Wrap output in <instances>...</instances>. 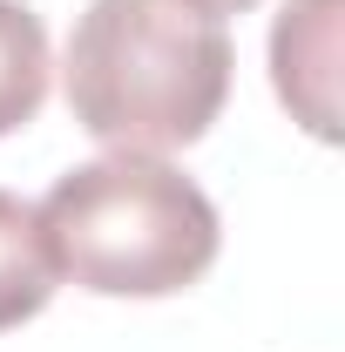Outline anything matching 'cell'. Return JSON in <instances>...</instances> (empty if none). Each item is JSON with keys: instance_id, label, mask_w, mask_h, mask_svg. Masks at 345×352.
Wrapping results in <instances>:
<instances>
[{"instance_id": "7a4b0ae2", "label": "cell", "mask_w": 345, "mask_h": 352, "mask_svg": "<svg viewBox=\"0 0 345 352\" xmlns=\"http://www.w3.org/2000/svg\"><path fill=\"white\" fill-rule=\"evenodd\" d=\"M41 237L54 278L95 298H170L216 264V204L163 156H122L54 176L41 204Z\"/></svg>"}, {"instance_id": "8992f818", "label": "cell", "mask_w": 345, "mask_h": 352, "mask_svg": "<svg viewBox=\"0 0 345 352\" xmlns=\"http://www.w3.org/2000/svg\"><path fill=\"white\" fill-rule=\"evenodd\" d=\"M190 7H203V14L223 21V14H244V7H258V0H190Z\"/></svg>"}, {"instance_id": "277c9868", "label": "cell", "mask_w": 345, "mask_h": 352, "mask_svg": "<svg viewBox=\"0 0 345 352\" xmlns=\"http://www.w3.org/2000/svg\"><path fill=\"white\" fill-rule=\"evenodd\" d=\"M54 258H47V237L34 204H21L14 190H0V332L27 325L34 311L54 298Z\"/></svg>"}, {"instance_id": "3957f363", "label": "cell", "mask_w": 345, "mask_h": 352, "mask_svg": "<svg viewBox=\"0 0 345 352\" xmlns=\"http://www.w3.org/2000/svg\"><path fill=\"white\" fill-rule=\"evenodd\" d=\"M271 82H278V102L318 142L339 135V7L332 0H291L278 14V28H271Z\"/></svg>"}, {"instance_id": "6da1fadb", "label": "cell", "mask_w": 345, "mask_h": 352, "mask_svg": "<svg viewBox=\"0 0 345 352\" xmlns=\"http://www.w3.org/2000/svg\"><path fill=\"white\" fill-rule=\"evenodd\" d=\"M61 95L102 149H190L223 116L230 34L190 0H88L61 54Z\"/></svg>"}, {"instance_id": "5b68a950", "label": "cell", "mask_w": 345, "mask_h": 352, "mask_svg": "<svg viewBox=\"0 0 345 352\" xmlns=\"http://www.w3.org/2000/svg\"><path fill=\"white\" fill-rule=\"evenodd\" d=\"M47 75H54V61H47L41 14L21 7V0H0V135L27 129L41 116Z\"/></svg>"}]
</instances>
